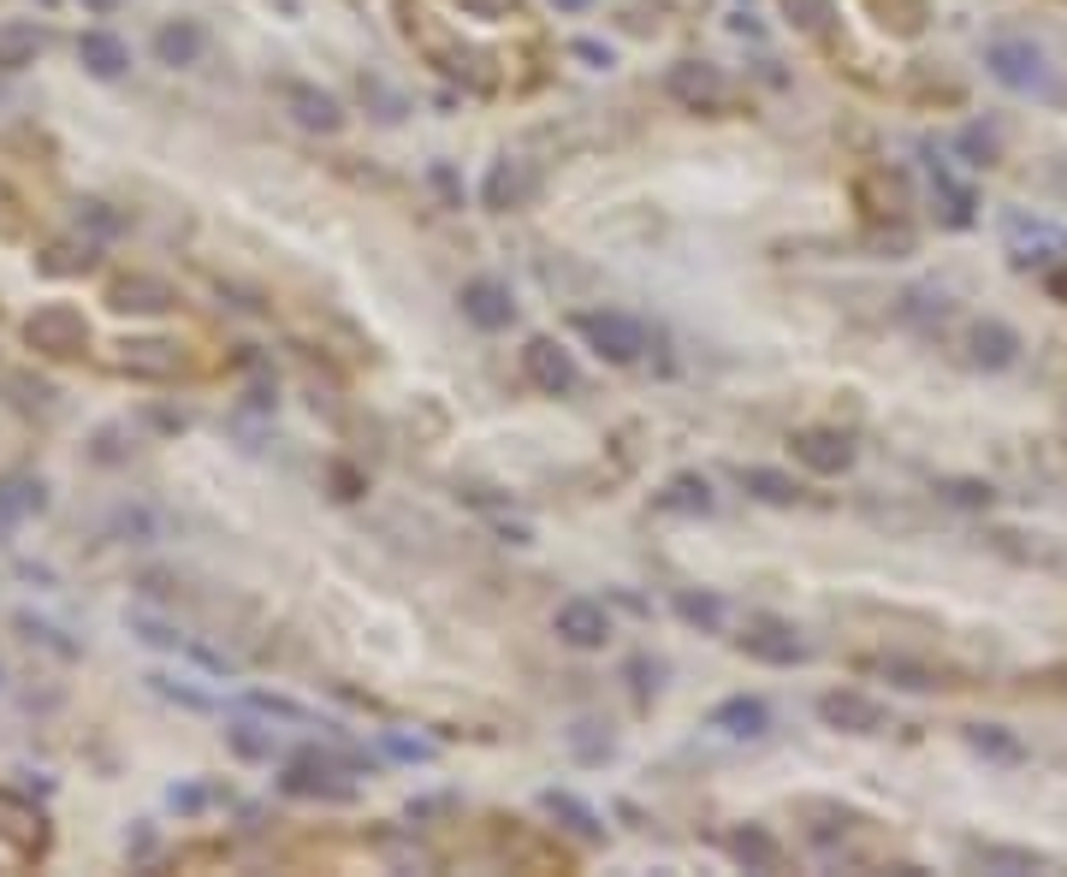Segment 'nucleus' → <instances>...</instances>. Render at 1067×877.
Here are the masks:
<instances>
[{
    "label": "nucleus",
    "mask_w": 1067,
    "mask_h": 877,
    "mask_svg": "<svg viewBox=\"0 0 1067 877\" xmlns=\"http://www.w3.org/2000/svg\"><path fill=\"white\" fill-rule=\"evenodd\" d=\"M125 368L149 374V380H166V374H179V350H172V344H131Z\"/></svg>",
    "instance_id": "17"
},
{
    "label": "nucleus",
    "mask_w": 1067,
    "mask_h": 877,
    "mask_svg": "<svg viewBox=\"0 0 1067 877\" xmlns=\"http://www.w3.org/2000/svg\"><path fill=\"white\" fill-rule=\"evenodd\" d=\"M392 753H398V759H427V753H434V747H427V742H404V735H392V742H386Z\"/></svg>",
    "instance_id": "28"
},
{
    "label": "nucleus",
    "mask_w": 1067,
    "mask_h": 877,
    "mask_svg": "<svg viewBox=\"0 0 1067 877\" xmlns=\"http://www.w3.org/2000/svg\"><path fill=\"white\" fill-rule=\"evenodd\" d=\"M154 54H161L166 65H191L202 54V30L196 24H166L161 37H154Z\"/></svg>",
    "instance_id": "16"
},
{
    "label": "nucleus",
    "mask_w": 1067,
    "mask_h": 877,
    "mask_svg": "<svg viewBox=\"0 0 1067 877\" xmlns=\"http://www.w3.org/2000/svg\"><path fill=\"white\" fill-rule=\"evenodd\" d=\"M463 315H469L480 333H505V326L516 320V303L498 279H475L469 290H463Z\"/></svg>",
    "instance_id": "5"
},
{
    "label": "nucleus",
    "mask_w": 1067,
    "mask_h": 877,
    "mask_svg": "<svg viewBox=\"0 0 1067 877\" xmlns=\"http://www.w3.org/2000/svg\"><path fill=\"white\" fill-rule=\"evenodd\" d=\"M119 297H125L119 308H143V315H161V308H172V303H179V297H172V290L161 285V279H125V285H119Z\"/></svg>",
    "instance_id": "20"
},
{
    "label": "nucleus",
    "mask_w": 1067,
    "mask_h": 877,
    "mask_svg": "<svg viewBox=\"0 0 1067 877\" xmlns=\"http://www.w3.org/2000/svg\"><path fill=\"white\" fill-rule=\"evenodd\" d=\"M83 7H90V12H113L119 0H83Z\"/></svg>",
    "instance_id": "31"
},
{
    "label": "nucleus",
    "mask_w": 1067,
    "mask_h": 877,
    "mask_svg": "<svg viewBox=\"0 0 1067 877\" xmlns=\"http://www.w3.org/2000/svg\"><path fill=\"white\" fill-rule=\"evenodd\" d=\"M819 717L831 730H854V735H872L877 724H884V706L866 694H854V687H836V694H824L819 700Z\"/></svg>",
    "instance_id": "4"
},
{
    "label": "nucleus",
    "mask_w": 1067,
    "mask_h": 877,
    "mask_svg": "<svg viewBox=\"0 0 1067 877\" xmlns=\"http://www.w3.org/2000/svg\"><path fill=\"white\" fill-rule=\"evenodd\" d=\"M742 480H748L753 498H765V504H795V498H801V487L789 475H778V469H748Z\"/></svg>",
    "instance_id": "22"
},
{
    "label": "nucleus",
    "mask_w": 1067,
    "mask_h": 877,
    "mask_svg": "<svg viewBox=\"0 0 1067 877\" xmlns=\"http://www.w3.org/2000/svg\"><path fill=\"white\" fill-rule=\"evenodd\" d=\"M664 90L677 95L682 108L700 113V108H718V101H724V78H718L712 65H694V60H688V65H677V72L664 78Z\"/></svg>",
    "instance_id": "8"
},
{
    "label": "nucleus",
    "mask_w": 1067,
    "mask_h": 877,
    "mask_svg": "<svg viewBox=\"0 0 1067 877\" xmlns=\"http://www.w3.org/2000/svg\"><path fill=\"white\" fill-rule=\"evenodd\" d=\"M742 652H748V659H760V664H801V659H806L801 634L789 629V623H771V616H760V623H748V634H742Z\"/></svg>",
    "instance_id": "3"
},
{
    "label": "nucleus",
    "mask_w": 1067,
    "mask_h": 877,
    "mask_svg": "<svg viewBox=\"0 0 1067 877\" xmlns=\"http://www.w3.org/2000/svg\"><path fill=\"white\" fill-rule=\"evenodd\" d=\"M795 457H801L813 475H842V469L854 462V445L842 439V434H819V427H813V434H795Z\"/></svg>",
    "instance_id": "10"
},
{
    "label": "nucleus",
    "mask_w": 1067,
    "mask_h": 877,
    "mask_svg": "<svg viewBox=\"0 0 1067 877\" xmlns=\"http://www.w3.org/2000/svg\"><path fill=\"white\" fill-rule=\"evenodd\" d=\"M570 742H576V753H581V759H606V753H611V742H599V735H593V724H576V735H570Z\"/></svg>",
    "instance_id": "27"
},
{
    "label": "nucleus",
    "mask_w": 1067,
    "mask_h": 877,
    "mask_svg": "<svg viewBox=\"0 0 1067 877\" xmlns=\"http://www.w3.org/2000/svg\"><path fill=\"white\" fill-rule=\"evenodd\" d=\"M37 48H42V37L30 24H7V30H0V65H7V72L30 65V60H37Z\"/></svg>",
    "instance_id": "19"
},
{
    "label": "nucleus",
    "mask_w": 1067,
    "mask_h": 877,
    "mask_svg": "<svg viewBox=\"0 0 1067 877\" xmlns=\"http://www.w3.org/2000/svg\"><path fill=\"white\" fill-rule=\"evenodd\" d=\"M990 72H996V83H1008V90H1032V83L1044 78V54L1032 42H990Z\"/></svg>",
    "instance_id": "7"
},
{
    "label": "nucleus",
    "mask_w": 1067,
    "mask_h": 877,
    "mask_svg": "<svg viewBox=\"0 0 1067 877\" xmlns=\"http://www.w3.org/2000/svg\"><path fill=\"white\" fill-rule=\"evenodd\" d=\"M712 730H724V735H742V742H753V735H765V730H771V712H765V700L735 694V700H724V706L712 712Z\"/></svg>",
    "instance_id": "11"
},
{
    "label": "nucleus",
    "mask_w": 1067,
    "mask_h": 877,
    "mask_svg": "<svg viewBox=\"0 0 1067 877\" xmlns=\"http://www.w3.org/2000/svg\"><path fill=\"white\" fill-rule=\"evenodd\" d=\"M528 184H522V172H516L510 161H498L492 166V179H487V208H510L516 196H522Z\"/></svg>",
    "instance_id": "25"
},
{
    "label": "nucleus",
    "mask_w": 1067,
    "mask_h": 877,
    "mask_svg": "<svg viewBox=\"0 0 1067 877\" xmlns=\"http://www.w3.org/2000/svg\"><path fill=\"white\" fill-rule=\"evenodd\" d=\"M326 777H333V771H326V759L303 753V759L291 765L285 788H291V795H333V800H350V783H326Z\"/></svg>",
    "instance_id": "13"
},
{
    "label": "nucleus",
    "mask_w": 1067,
    "mask_h": 877,
    "mask_svg": "<svg viewBox=\"0 0 1067 877\" xmlns=\"http://www.w3.org/2000/svg\"><path fill=\"white\" fill-rule=\"evenodd\" d=\"M434 184H439V191L457 202V179H451V166H434Z\"/></svg>",
    "instance_id": "30"
},
{
    "label": "nucleus",
    "mask_w": 1067,
    "mask_h": 877,
    "mask_svg": "<svg viewBox=\"0 0 1067 877\" xmlns=\"http://www.w3.org/2000/svg\"><path fill=\"white\" fill-rule=\"evenodd\" d=\"M522 368H528V380L540 386V391H552V398H558V391H570V386H576V363H570V356L558 350L552 338H534L528 350H522Z\"/></svg>",
    "instance_id": "6"
},
{
    "label": "nucleus",
    "mask_w": 1067,
    "mask_h": 877,
    "mask_svg": "<svg viewBox=\"0 0 1067 877\" xmlns=\"http://www.w3.org/2000/svg\"><path fill=\"white\" fill-rule=\"evenodd\" d=\"M546 813H552V818H563V824H570L576 836H599V818H593V813H588V806H581L576 795H558V788H552V795H546Z\"/></svg>",
    "instance_id": "23"
},
{
    "label": "nucleus",
    "mask_w": 1067,
    "mask_h": 877,
    "mask_svg": "<svg viewBox=\"0 0 1067 877\" xmlns=\"http://www.w3.org/2000/svg\"><path fill=\"white\" fill-rule=\"evenodd\" d=\"M83 338H90V326H83V315L72 303H48V308H37V320H30V344L48 356H78Z\"/></svg>",
    "instance_id": "2"
},
{
    "label": "nucleus",
    "mask_w": 1067,
    "mask_h": 877,
    "mask_svg": "<svg viewBox=\"0 0 1067 877\" xmlns=\"http://www.w3.org/2000/svg\"><path fill=\"white\" fill-rule=\"evenodd\" d=\"M576 333L593 344L606 363H634L647 350V326L629 315H576Z\"/></svg>",
    "instance_id": "1"
},
{
    "label": "nucleus",
    "mask_w": 1067,
    "mask_h": 877,
    "mask_svg": "<svg viewBox=\"0 0 1067 877\" xmlns=\"http://www.w3.org/2000/svg\"><path fill=\"white\" fill-rule=\"evenodd\" d=\"M552 7H563V12H581V7H588V0H552Z\"/></svg>",
    "instance_id": "32"
},
{
    "label": "nucleus",
    "mask_w": 1067,
    "mask_h": 877,
    "mask_svg": "<svg viewBox=\"0 0 1067 877\" xmlns=\"http://www.w3.org/2000/svg\"><path fill=\"white\" fill-rule=\"evenodd\" d=\"M973 742H978V747H990V753H1003V759H1014V742H1003V735H985V730H978Z\"/></svg>",
    "instance_id": "29"
},
{
    "label": "nucleus",
    "mask_w": 1067,
    "mask_h": 877,
    "mask_svg": "<svg viewBox=\"0 0 1067 877\" xmlns=\"http://www.w3.org/2000/svg\"><path fill=\"white\" fill-rule=\"evenodd\" d=\"M48 498H42V487L37 480H12V487H0V510L7 516H24V510H42Z\"/></svg>",
    "instance_id": "26"
},
{
    "label": "nucleus",
    "mask_w": 1067,
    "mask_h": 877,
    "mask_svg": "<svg viewBox=\"0 0 1067 877\" xmlns=\"http://www.w3.org/2000/svg\"><path fill=\"white\" fill-rule=\"evenodd\" d=\"M973 356H978V363H990V368L1014 363V333H1008V326H996V320H985L973 333Z\"/></svg>",
    "instance_id": "21"
},
{
    "label": "nucleus",
    "mask_w": 1067,
    "mask_h": 877,
    "mask_svg": "<svg viewBox=\"0 0 1067 877\" xmlns=\"http://www.w3.org/2000/svg\"><path fill=\"white\" fill-rule=\"evenodd\" d=\"M558 634H563L570 646L593 652V646H606L611 623H606V611H599L593 599H570V605H558Z\"/></svg>",
    "instance_id": "9"
},
{
    "label": "nucleus",
    "mask_w": 1067,
    "mask_h": 877,
    "mask_svg": "<svg viewBox=\"0 0 1067 877\" xmlns=\"http://www.w3.org/2000/svg\"><path fill=\"white\" fill-rule=\"evenodd\" d=\"M677 616L694 623V629H718L724 623V605H718L712 593H677Z\"/></svg>",
    "instance_id": "24"
},
{
    "label": "nucleus",
    "mask_w": 1067,
    "mask_h": 877,
    "mask_svg": "<svg viewBox=\"0 0 1067 877\" xmlns=\"http://www.w3.org/2000/svg\"><path fill=\"white\" fill-rule=\"evenodd\" d=\"M659 510H694V516H705V510H712V487H705L700 475H677L659 492Z\"/></svg>",
    "instance_id": "15"
},
{
    "label": "nucleus",
    "mask_w": 1067,
    "mask_h": 877,
    "mask_svg": "<svg viewBox=\"0 0 1067 877\" xmlns=\"http://www.w3.org/2000/svg\"><path fill=\"white\" fill-rule=\"evenodd\" d=\"M730 854L742 859V866H753V871H771V866H778V842H771L765 830H735V836H730Z\"/></svg>",
    "instance_id": "18"
},
{
    "label": "nucleus",
    "mask_w": 1067,
    "mask_h": 877,
    "mask_svg": "<svg viewBox=\"0 0 1067 877\" xmlns=\"http://www.w3.org/2000/svg\"><path fill=\"white\" fill-rule=\"evenodd\" d=\"M78 54H83V65H90L95 78H119V72H125V65H131L125 42H119V37H108V30H83Z\"/></svg>",
    "instance_id": "12"
},
{
    "label": "nucleus",
    "mask_w": 1067,
    "mask_h": 877,
    "mask_svg": "<svg viewBox=\"0 0 1067 877\" xmlns=\"http://www.w3.org/2000/svg\"><path fill=\"white\" fill-rule=\"evenodd\" d=\"M285 95L297 101V119H303L308 131H338V125H344V113H338L333 95H315V90H303V83H291Z\"/></svg>",
    "instance_id": "14"
}]
</instances>
